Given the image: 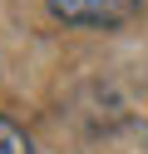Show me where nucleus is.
<instances>
[{
	"label": "nucleus",
	"instance_id": "f257e3e1",
	"mask_svg": "<svg viewBox=\"0 0 148 154\" xmlns=\"http://www.w3.org/2000/svg\"><path fill=\"white\" fill-rule=\"evenodd\" d=\"M49 10L64 25H84V30H109L123 25L143 10V0H49Z\"/></svg>",
	"mask_w": 148,
	"mask_h": 154
},
{
	"label": "nucleus",
	"instance_id": "f03ea898",
	"mask_svg": "<svg viewBox=\"0 0 148 154\" xmlns=\"http://www.w3.org/2000/svg\"><path fill=\"white\" fill-rule=\"evenodd\" d=\"M0 154H35V144H30V134L20 129L15 119H5V114H0Z\"/></svg>",
	"mask_w": 148,
	"mask_h": 154
}]
</instances>
